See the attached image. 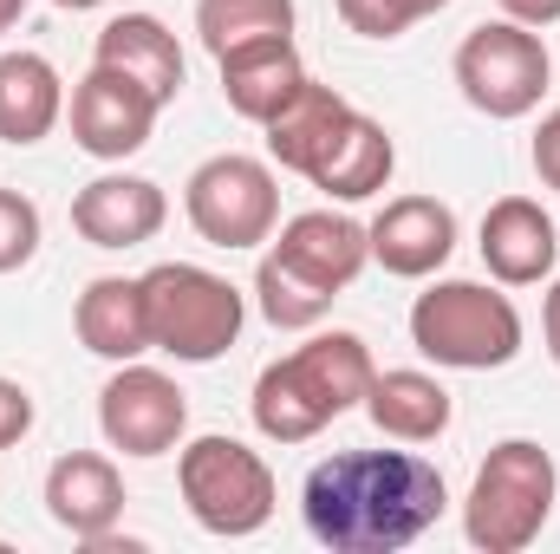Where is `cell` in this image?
<instances>
[{
  "instance_id": "5",
  "label": "cell",
  "mask_w": 560,
  "mask_h": 554,
  "mask_svg": "<svg viewBox=\"0 0 560 554\" xmlns=\"http://www.w3.org/2000/svg\"><path fill=\"white\" fill-rule=\"evenodd\" d=\"M143 280V313H150V353H170L176 366H215L248 320L242 287L209 275L202 262H156Z\"/></svg>"
},
{
  "instance_id": "13",
  "label": "cell",
  "mask_w": 560,
  "mask_h": 554,
  "mask_svg": "<svg viewBox=\"0 0 560 554\" xmlns=\"http://www.w3.org/2000/svg\"><path fill=\"white\" fill-rule=\"evenodd\" d=\"M275 255L300 280H313L319 293L339 300L352 280L365 275V262H372V235H365V222H352V216H339V209H300L293 222H280Z\"/></svg>"
},
{
  "instance_id": "1",
  "label": "cell",
  "mask_w": 560,
  "mask_h": 554,
  "mask_svg": "<svg viewBox=\"0 0 560 554\" xmlns=\"http://www.w3.org/2000/svg\"><path fill=\"white\" fill-rule=\"evenodd\" d=\"M450 509L443 470L418 450H339L300 489L306 535L332 554H398Z\"/></svg>"
},
{
  "instance_id": "31",
  "label": "cell",
  "mask_w": 560,
  "mask_h": 554,
  "mask_svg": "<svg viewBox=\"0 0 560 554\" xmlns=\"http://www.w3.org/2000/svg\"><path fill=\"white\" fill-rule=\"evenodd\" d=\"M20 13H26V0H0V33H13V26H20Z\"/></svg>"
},
{
  "instance_id": "2",
  "label": "cell",
  "mask_w": 560,
  "mask_h": 554,
  "mask_svg": "<svg viewBox=\"0 0 560 554\" xmlns=\"http://www.w3.org/2000/svg\"><path fill=\"white\" fill-rule=\"evenodd\" d=\"M372 346L359 333H313L306 346H293L287 359H275L255 379V430L268 443H306L319 437L332 417H346L352 405H365L372 392Z\"/></svg>"
},
{
  "instance_id": "6",
  "label": "cell",
  "mask_w": 560,
  "mask_h": 554,
  "mask_svg": "<svg viewBox=\"0 0 560 554\" xmlns=\"http://www.w3.org/2000/svg\"><path fill=\"white\" fill-rule=\"evenodd\" d=\"M176 489H183V509L196 516V529L222 535V542H248L275 522V470L261 450H248L242 437H189L183 457H176Z\"/></svg>"
},
{
  "instance_id": "23",
  "label": "cell",
  "mask_w": 560,
  "mask_h": 554,
  "mask_svg": "<svg viewBox=\"0 0 560 554\" xmlns=\"http://www.w3.org/2000/svg\"><path fill=\"white\" fill-rule=\"evenodd\" d=\"M196 33L222 59L229 46L293 33V0H196Z\"/></svg>"
},
{
  "instance_id": "20",
  "label": "cell",
  "mask_w": 560,
  "mask_h": 554,
  "mask_svg": "<svg viewBox=\"0 0 560 554\" xmlns=\"http://www.w3.org/2000/svg\"><path fill=\"white\" fill-rule=\"evenodd\" d=\"M365 417L392 437V443H436L450 430V385L430 379L418 366H398V372H372V392H365Z\"/></svg>"
},
{
  "instance_id": "28",
  "label": "cell",
  "mask_w": 560,
  "mask_h": 554,
  "mask_svg": "<svg viewBox=\"0 0 560 554\" xmlns=\"http://www.w3.org/2000/svg\"><path fill=\"white\" fill-rule=\"evenodd\" d=\"M528 157H535V176H541L548 189H560V105L535 125V150H528Z\"/></svg>"
},
{
  "instance_id": "25",
  "label": "cell",
  "mask_w": 560,
  "mask_h": 554,
  "mask_svg": "<svg viewBox=\"0 0 560 554\" xmlns=\"http://www.w3.org/2000/svg\"><path fill=\"white\" fill-rule=\"evenodd\" d=\"M450 0H339V20L359 33V39H398V33H411L418 20L430 13H443Z\"/></svg>"
},
{
  "instance_id": "7",
  "label": "cell",
  "mask_w": 560,
  "mask_h": 554,
  "mask_svg": "<svg viewBox=\"0 0 560 554\" xmlns=\"http://www.w3.org/2000/svg\"><path fill=\"white\" fill-rule=\"evenodd\" d=\"M548 79H555V59H548L541 33L522 20H482L456 46V92L469 112H482L495 125L528 118L541 105Z\"/></svg>"
},
{
  "instance_id": "26",
  "label": "cell",
  "mask_w": 560,
  "mask_h": 554,
  "mask_svg": "<svg viewBox=\"0 0 560 554\" xmlns=\"http://www.w3.org/2000/svg\"><path fill=\"white\" fill-rule=\"evenodd\" d=\"M39 255V209L20 189H0V275L26 268Z\"/></svg>"
},
{
  "instance_id": "10",
  "label": "cell",
  "mask_w": 560,
  "mask_h": 554,
  "mask_svg": "<svg viewBox=\"0 0 560 554\" xmlns=\"http://www.w3.org/2000/svg\"><path fill=\"white\" fill-rule=\"evenodd\" d=\"M156 118H163V105L143 92L138 79H125V72H112L98 59L72 85V143L85 157H98V163L138 157L143 143H150V131H156Z\"/></svg>"
},
{
  "instance_id": "9",
  "label": "cell",
  "mask_w": 560,
  "mask_h": 554,
  "mask_svg": "<svg viewBox=\"0 0 560 554\" xmlns=\"http://www.w3.org/2000/svg\"><path fill=\"white\" fill-rule=\"evenodd\" d=\"M98 430L125 457H170L183 450V430H189V392L170 372L125 359L98 392Z\"/></svg>"
},
{
  "instance_id": "11",
  "label": "cell",
  "mask_w": 560,
  "mask_h": 554,
  "mask_svg": "<svg viewBox=\"0 0 560 554\" xmlns=\"http://www.w3.org/2000/svg\"><path fill=\"white\" fill-rule=\"evenodd\" d=\"M372 262L398 280H430L456 255V209L436 196H392L372 222Z\"/></svg>"
},
{
  "instance_id": "19",
  "label": "cell",
  "mask_w": 560,
  "mask_h": 554,
  "mask_svg": "<svg viewBox=\"0 0 560 554\" xmlns=\"http://www.w3.org/2000/svg\"><path fill=\"white\" fill-rule=\"evenodd\" d=\"M92 59L112 66V72H125V79H138L156 105H176V92H183V46H176V33L156 13H118V20H105Z\"/></svg>"
},
{
  "instance_id": "8",
  "label": "cell",
  "mask_w": 560,
  "mask_h": 554,
  "mask_svg": "<svg viewBox=\"0 0 560 554\" xmlns=\"http://www.w3.org/2000/svg\"><path fill=\"white\" fill-rule=\"evenodd\" d=\"M183 216H189V229L209 249H229V255L275 242V229H280L275 163L242 157V150H222V157L196 163L189 183H183Z\"/></svg>"
},
{
  "instance_id": "24",
  "label": "cell",
  "mask_w": 560,
  "mask_h": 554,
  "mask_svg": "<svg viewBox=\"0 0 560 554\" xmlns=\"http://www.w3.org/2000/svg\"><path fill=\"white\" fill-rule=\"evenodd\" d=\"M255 300H261V320L280 326V333H306V326H319V320L332 313V293H319L313 280H300L275 249H268L261 268H255Z\"/></svg>"
},
{
  "instance_id": "32",
  "label": "cell",
  "mask_w": 560,
  "mask_h": 554,
  "mask_svg": "<svg viewBox=\"0 0 560 554\" xmlns=\"http://www.w3.org/2000/svg\"><path fill=\"white\" fill-rule=\"evenodd\" d=\"M52 7H66V13H92V7H105V0H52Z\"/></svg>"
},
{
  "instance_id": "21",
  "label": "cell",
  "mask_w": 560,
  "mask_h": 554,
  "mask_svg": "<svg viewBox=\"0 0 560 554\" xmlns=\"http://www.w3.org/2000/svg\"><path fill=\"white\" fill-rule=\"evenodd\" d=\"M66 118V85L46 53H0V143H39Z\"/></svg>"
},
{
  "instance_id": "17",
  "label": "cell",
  "mask_w": 560,
  "mask_h": 554,
  "mask_svg": "<svg viewBox=\"0 0 560 554\" xmlns=\"http://www.w3.org/2000/svg\"><path fill=\"white\" fill-rule=\"evenodd\" d=\"M352 112H359L352 99H339L332 85H319V79L306 72V85L261 125V131H268V157H275L280 170H293V176H313V170L326 163V150L339 143V131L352 125Z\"/></svg>"
},
{
  "instance_id": "22",
  "label": "cell",
  "mask_w": 560,
  "mask_h": 554,
  "mask_svg": "<svg viewBox=\"0 0 560 554\" xmlns=\"http://www.w3.org/2000/svg\"><path fill=\"white\" fill-rule=\"evenodd\" d=\"M392 170H398V143H392V131H385L378 118L352 112V125L339 131V143L326 150V163H319L306 183L326 189L332 203H365V196H378V189L392 183Z\"/></svg>"
},
{
  "instance_id": "3",
  "label": "cell",
  "mask_w": 560,
  "mask_h": 554,
  "mask_svg": "<svg viewBox=\"0 0 560 554\" xmlns=\"http://www.w3.org/2000/svg\"><path fill=\"white\" fill-rule=\"evenodd\" d=\"M522 307L489 280H436L411 307V346L443 372H502L522 359Z\"/></svg>"
},
{
  "instance_id": "15",
  "label": "cell",
  "mask_w": 560,
  "mask_h": 554,
  "mask_svg": "<svg viewBox=\"0 0 560 554\" xmlns=\"http://www.w3.org/2000/svg\"><path fill=\"white\" fill-rule=\"evenodd\" d=\"M476 249H482V268L502 287H535V280L555 275V262H560L555 216L535 196H502V203H489Z\"/></svg>"
},
{
  "instance_id": "18",
  "label": "cell",
  "mask_w": 560,
  "mask_h": 554,
  "mask_svg": "<svg viewBox=\"0 0 560 554\" xmlns=\"http://www.w3.org/2000/svg\"><path fill=\"white\" fill-rule=\"evenodd\" d=\"M72 333L92 359H143L150 353V313H143V280H125V275H98L85 280L79 307H72Z\"/></svg>"
},
{
  "instance_id": "12",
  "label": "cell",
  "mask_w": 560,
  "mask_h": 554,
  "mask_svg": "<svg viewBox=\"0 0 560 554\" xmlns=\"http://www.w3.org/2000/svg\"><path fill=\"white\" fill-rule=\"evenodd\" d=\"M46 516H52L72 542L105 549L112 529L125 522V476H118V463L98 457V450H66V457L46 470Z\"/></svg>"
},
{
  "instance_id": "30",
  "label": "cell",
  "mask_w": 560,
  "mask_h": 554,
  "mask_svg": "<svg viewBox=\"0 0 560 554\" xmlns=\"http://www.w3.org/2000/svg\"><path fill=\"white\" fill-rule=\"evenodd\" d=\"M541 339H548V359L560 366V280L548 287V300H541Z\"/></svg>"
},
{
  "instance_id": "16",
  "label": "cell",
  "mask_w": 560,
  "mask_h": 554,
  "mask_svg": "<svg viewBox=\"0 0 560 554\" xmlns=\"http://www.w3.org/2000/svg\"><path fill=\"white\" fill-rule=\"evenodd\" d=\"M215 66H222V99H229V112H235V118H248V125H268L280 105L306 85V59H300L293 33L229 46Z\"/></svg>"
},
{
  "instance_id": "29",
  "label": "cell",
  "mask_w": 560,
  "mask_h": 554,
  "mask_svg": "<svg viewBox=\"0 0 560 554\" xmlns=\"http://www.w3.org/2000/svg\"><path fill=\"white\" fill-rule=\"evenodd\" d=\"M502 20H522V26H555L560 20V0H502Z\"/></svg>"
},
{
  "instance_id": "4",
  "label": "cell",
  "mask_w": 560,
  "mask_h": 554,
  "mask_svg": "<svg viewBox=\"0 0 560 554\" xmlns=\"http://www.w3.org/2000/svg\"><path fill=\"white\" fill-rule=\"evenodd\" d=\"M555 496H560V470H555V450L535 443V437H502L476 483H469V503H463V535L469 549L482 554H522L555 516Z\"/></svg>"
},
{
  "instance_id": "27",
  "label": "cell",
  "mask_w": 560,
  "mask_h": 554,
  "mask_svg": "<svg viewBox=\"0 0 560 554\" xmlns=\"http://www.w3.org/2000/svg\"><path fill=\"white\" fill-rule=\"evenodd\" d=\"M33 430V392L20 379H0V450H13Z\"/></svg>"
},
{
  "instance_id": "14",
  "label": "cell",
  "mask_w": 560,
  "mask_h": 554,
  "mask_svg": "<svg viewBox=\"0 0 560 554\" xmlns=\"http://www.w3.org/2000/svg\"><path fill=\"white\" fill-rule=\"evenodd\" d=\"M163 222H170V196L150 176L105 170L72 196V229L92 249H143V242H156Z\"/></svg>"
}]
</instances>
